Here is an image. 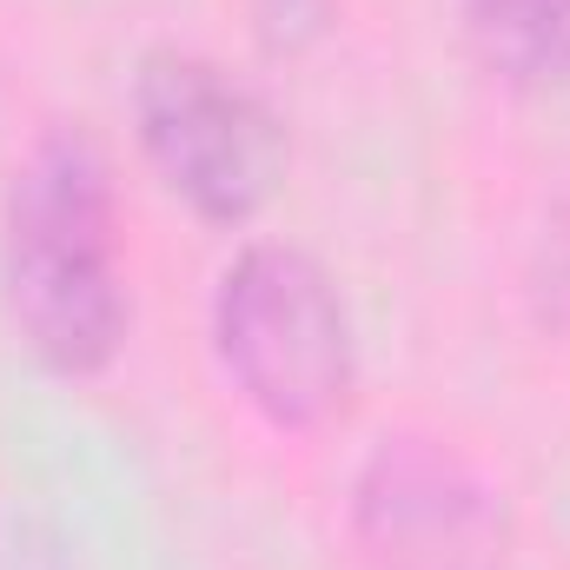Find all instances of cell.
<instances>
[{
	"label": "cell",
	"mask_w": 570,
	"mask_h": 570,
	"mask_svg": "<svg viewBox=\"0 0 570 570\" xmlns=\"http://www.w3.org/2000/svg\"><path fill=\"white\" fill-rule=\"evenodd\" d=\"M134 120L146 159L199 219L239 226L279 193L285 134L273 107L206 53H146L134 73Z\"/></svg>",
	"instance_id": "3"
},
{
	"label": "cell",
	"mask_w": 570,
	"mask_h": 570,
	"mask_svg": "<svg viewBox=\"0 0 570 570\" xmlns=\"http://www.w3.org/2000/svg\"><path fill=\"white\" fill-rule=\"evenodd\" d=\"M0 279L7 312L40 365L67 379H94L114 365L127 338L120 219L114 173L80 127L40 134L20 159L0 226Z\"/></svg>",
	"instance_id": "1"
},
{
	"label": "cell",
	"mask_w": 570,
	"mask_h": 570,
	"mask_svg": "<svg viewBox=\"0 0 570 570\" xmlns=\"http://www.w3.org/2000/svg\"><path fill=\"white\" fill-rule=\"evenodd\" d=\"M484 60L524 87L570 80V0H464Z\"/></svg>",
	"instance_id": "5"
},
{
	"label": "cell",
	"mask_w": 570,
	"mask_h": 570,
	"mask_svg": "<svg viewBox=\"0 0 570 570\" xmlns=\"http://www.w3.org/2000/svg\"><path fill=\"white\" fill-rule=\"evenodd\" d=\"M358 544L385 570H484L498 504L484 478L438 438H385L352 484Z\"/></svg>",
	"instance_id": "4"
},
{
	"label": "cell",
	"mask_w": 570,
	"mask_h": 570,
	"mask_svg": "<svg viewBox=\"0 0 570 570\" xmlns=\"http://www.w3.org/2000/svg\"><path fill=\"white\" fill-rule=\"evenodd\" d=\"M213 345L239 399L279 431H318L352 405L358 345L332 273L279 239L246 246L213 292Z\"/></svg>",
	"instance_id": "2"
}]
</instances>
